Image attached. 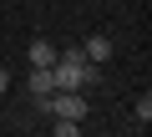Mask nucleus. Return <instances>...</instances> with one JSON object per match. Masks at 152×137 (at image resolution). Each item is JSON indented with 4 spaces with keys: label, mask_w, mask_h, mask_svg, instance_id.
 I'll return each mask as SVG.
<instances>
[{
    "label": "nucleus",
    "mask_w": 152,
    "mask_h": 137,
    "mask_svg": "<svg viewBox=\"0 0 152 137\" xmlns=\"http://www.w3.org/2000/svg\"><path fill=\"white\" fill-rule=\"evenodd\" d=\"M26 86H31L36 97H46V92H56V71H51V66H31V76H26Z\"/></svg>",
    "instance_id": "f257e3e1"
},
{
    "label": "nucleus",
    "mask_w": 152,
    "mask_h": 137,
    "mask_svg": "<svg viewBox=\"0 0 152 137\" xmlns=\"http://www.w3.org/2000/svg\"><path fill=\"white\" fill-rule=\"evenodd\" d=\"M81 51H86V61H96V66H102V61L112 56V41H107V36H91V41H86Z\"/></svg>",
    "instance_id": "f03ea898"
},
{
    "label": "nucleus",
    "mask_w": 152,
    "mask_h": 137,
    "mask_svg": "<svg viewBox=\"0 0 152 137\" xmlns=\"http://www.w3.org/2000/svg\"><path fill=\"white\" fill-rule=\"evenodd\" d=\"M31 66H56V46L51 41H31Z\"/></svg>",
    "instance_id": "7ed1b4c3"
},
{
    "label": "nucleus",
    "mask_w": 152,
    "mask_h": 137,
    "mask_svg": "<svg viewBox=\"0 0 152 137\" xmlns=\"http://www.w3.org/2000/svg\"><path fill=\"white\" fill-rule=\"evenodd\" d=\"M137 122H142V127H147V122H152V97H147V92H142V97H137Z\"/></svg>",
    "instance_id": "20e7f679"
},
{
    "label": "nucleus",
    "mask_w": 152,
    "mask_h": 137,
    "mask_svg": "<svg viewBox=\"0 0 152 137\" xmlns=\"http://www.w3.org/2000/svg\"><path fill=\"white\" fill-rule=\"evenodd\" d=\"M5 86H10V76H5V66H0V92H5Z\"/></svg>",
    "instance_id": "39448f33"
}]
</instances>
